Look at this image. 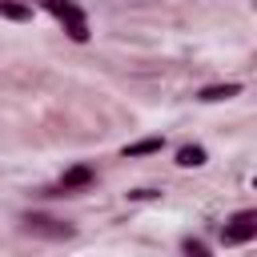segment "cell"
<instances>
[{
  "mask_svg": "<svg viewBox=\"0 0 257 257\" xmlns=\"http://www.w3.org/2000/svg\"><path fill=\"white\" fill-rule=\"evenodd\" d=\"M153 197H161V193L157 189H133L128 193V201H153Z\"/></svg>",
  "mask_w": 257,
  "mask_h": 257,
  "instance_id": "30bf717a",
  "label": "cell"
},
{
  "mask_svg": "<svg viewBox=\"0 0 257 257\" xmlns=\"http://www.w3.org/2000/svg\"><path fill=\"white\" fill-rule=\"evenodd\" d=\"M0 16L4 20H32V8L28 4H16V0H0Z\"/></svg>",
  "mask_w": 257,
  "mask_h": 257,
  "instance_id": "ba28073f",
  "label": "cell"
},
{
  "mask_svg": "<svg viewBox=\"0 0 257 257\" xmlns=\"http://www.w3.org/2000/svg\"><path fill=\"white\" fill-rule=\"evenodd\" d=\"M161 149H165V137H145V141L124 145V157H149V153H161Z\"/></svg>",
  "mask_w": 257,
  "mask_h": 257,
  "instance_id": "8992f818",
  "label": "cell"
},
{
  "mask_svg": "<svg viewBox=\"0 0 257 257\" xmlns=\"http://www.w3.org/2000/svg\"><path fill=\"white\" fill-rule=\"evenodd\" d=\"M44 8L64 24V32H68L76 44H84V40H88V20H84V12H80L72 0H44Z\"/></svg>",
  "mask_w": 257,
  "mask_h": 257,
  "instance_id": "6da1fadb",
  "label": "cell"
},
{
  "mask_svg": "<svg viewBox=\"0 0 257 257\" xmlns=\"http://www.w3.org/2000/svg\"><path fill=\"white\" fill-rule=\"evenodd\" d=\"M233 96H241V84H237V80H229V84H209V88L197 92V100H205V104H213V100H233Z\"/></svg>",
  "mask_w": 257,
  "mask_h": 257,
  "instance_id": "5b68a950",
  "label": "cell"
},
{
  "mask_svg": "<svg viewBox=\"0 0 257 257\" xmlns=\"http://www.w3.org/2000/svg\"><path fill=\"white\" fill-rule=\"evenodd\" d=\"M253 8H257V0H253Z\"/></svg>",
  "mask_w": 257,
  "mask_h": 257,
  "instance_id": "8fae6325",
  "label": "cell"
},
{
  "mask_svg": "<svg viewBox=\"0 0 257 257\" xmlns=\"http://www.w3.org/2000/svg\"><path fill=\"white\" fill-rule=\"evenodd\" d=\"M185 257H209V249H205L201 241H193V237H189V241H185Z\"/></svg>",
  "mask_w": 257,
  "mask_h": 257,
  "instance_id": "9c48e42d",
  "label": "cell"
},
{
  "mask_svg": "<svg viewBox=\"0 0 257 257\" xmlns=\"http://www.w3.org/2000/svg\"><path fill=\"white\" fill-rule=\"evenodd\" d=\"M24 229L36 233V237H48V241H68L72 237L68 221H56V217H44V213H24Z\"/></svg>",
  "mask_w": 257,
  "mask_h": 257,
  "instance_id": "7a4b0ae2",
  "label": "cell"
},
{
  "mask_svg": "<svg viewBox=\"0 0 257 257\" xmlns=\"http://www.w3.org/2000/svg\"><path fill=\"white\" fill-rule=\"evenodd\" d=\"M257 237V213H237L225 229H221V241L225 245H245Z\"/></svg>",
  "mask_w": 257,
  "mask_h": 257,
  "instance_id": "3957f363",
  "label": "cell"
},
{
  "mask_svg": "<svg viewBox=\"0 0 257 257\" xmlns=\"http://www.w3.org/2000/svg\"><path fill=\"white\" fill-rule=\"evenodd\" d=\"M177 165L181 169H201L205 165V149L201 145H181L177 149Z\"/></svg>",
  "mask_w": 257,
  "mask_h": 257,
  "instance_id": "52a82bcc",
  "label": "cell"
},
{
  "mask_svg": "<svg viewBox=\"0 0 257 257\" xmlns=\"http://www.w3.org/2000/svg\"><path fill=\"white\" fill-rule=\"evenodd\" d=\"M92 165H72L64 177H60V193H76V189H88L92 185Z\"/></svg>",
  "mask_w": 257,
  "mask_h": 257,
  "instance_id": "277c9868",
  "label": "cell"
}]
</instances>
